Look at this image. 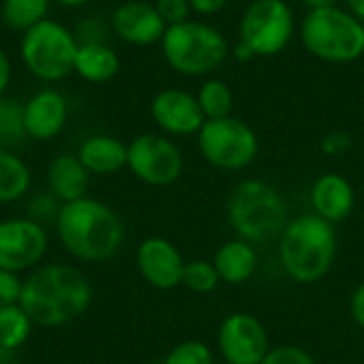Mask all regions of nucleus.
<instances>
[{
  "label": "nucleus",
  "mask_w": 364,
  "mask_h": 364,
  "mask_svg": "<svg viewBox=\"0 0 364 364\" xmlns=\"http://www.w3.org/2000/svg\"><path fill=\"white\" fill-rule=\"evenodd\" d=\"M92 299V284L79 269L47 264L23 279L19 307L34 326L58 328L81 318L90 309Z\"/></svg>",
  "instance_id": "obj_1"
},
{
  "label": "nucleus",
  "mask_w": 364,
  "mask_h": 364,
  "mask_svg": "<svg viewBox=\"0 0 364 364\" xmlns=\"http://www.w3.org/2000/svg\"><path fill=\"white\" fill-rule=\"evenodd\" d=\"M55 232L62 247L83 262L109 260L124 241L119 215L109 205L90 196L62 205L55 220Z\"/></svg>",
  "instance_id": "obj_2"
},
{
  "label": "nucleus",
  "mask_w": 364,
  "mask_h": 364,
  "mask_svg": "<svg viewBox=\"0 0 364 364\" xmlns=\"http://www.w3.org/2000/svg\"><path fill=\"white\" fill-rule=\"evenodd\" d=\"M337 235L333 224L316 213L286 224L279 237V262L296 284H316L335 262Z\"/></svg>",
  "instance_id": "obj_3"
},
{
  "label": "nucleus",
  "mask_w": 364,
  "mask_h": 364,
  "mask_svg": "<svg viewBox=\"0 0 364 364\" xmlns=\"http://www.w3.org/2000/svg\"><path fill=\"white\" fill-rule=\"evenodd\" d=\"M228 222L247 243H269L279 239L288 224V207L279 190L262 179L241 181L226 203Z\"/></svg>",
  "instance_id": "obj_4"
},
{
  "label": "nucleus",
  "mask_w": 364,
  "mask_h": 364,
  "mask_svg": "<svg viewBox=\"0 0 364 364\" xmlns=\"http://www.w3.org/2000/svg\"><path fill=\"white\" fill-rule=\"evenodd\" d=\"M160 47L166 64L186 77H207L215 73L230 53L222 30L198 19L168 26Z\"/></svg>",
  "instance_id": "obj_5"
},
{
  "label": "nucleus",
  "mask_w": 364,
  "mask_h": 364,
  "mask_svg": "<svg viewBox=\"0 0 364 364\" xmlns=\"http://www.w3.org/2000/svg\"><path fill=\"white\" fill-rule=\"evenodd\" d=\"M299 36L303 47L322 62L348 64L364 55V23L337 4L307 11Z\"/></svg>",
  "instance_id": "obj_6"
},
{
  "label": "nucleus",
  "mask_w": 364,
  "mask_h": 364,
  "mask_svg": "<svg viewBox=\"0 0 364 364\" xmlns=\"http://www.w3.org/2000/svg\"><path fill=\"white\" fill-rule=\"evenodd\" d=\"M77 47V36L64 23L47 17L21 32L19 58L32 77L53 83L75 70Z\"/></svg>",
  "instance_id": "obj_7"
},
{
  "label": "nucleus",
  "mask_w": 364,
  "mask_h": 364,
  "mask_svg": "<svg viewBox=\"0 0 364 364\" xmlns=\"http://www.w3.org/2000/svg\"><path fill=\"white\" fill-rule=\"evenodd\" d=\"M296 34V19L286 0H254L239 21V41L254 58L282 53Z\"/></svg>",
  "instance_id": "obj_8"
},
{
  "label": "nucleus",
  "mask_w": 364,
  "mask_h": 364,
  "mask_svg": "<svg viewBox=\"0 0 364 364\" xmlns=\"http://www.w3.org/2000/svg\"><path fill=\"white\" fill-rule=\"evenodd\" d=\"M198 149L203 158L222 171H241L258 154V136L239 117L207 119L198 130Z\"/></svg>",
  "instance_id": "obj_9"
},
{
  "label": "nucleus",
  "mask_w": 364,
  "mask_h": 364,
  "mask_svg": "<svg viewBox=\"0 0 364 364\" xmlns=\"http://www.w3.org/2000/svg\"><path fill=\"white\" fill-rule=\"evenodd\" d=\"M128 168L147 186H171L183 173L181 149L164 134H139L128 143Z\"/></svg>",
  "instance_id": "obj_10"
},
{
  "label": "nucleus",
  "mask_w": 364,
  "mask_h": 364,
  "mask_svg": "<svg viewBox=\"0 0 364 364\" xmlns=\"http://www.w3.org/2000/svg\"><path fill=\"white\" fill-rule=\"evenodd\" d=\"M47 245V230L34 220L11 218L0 222V269L13 273L32 269L43 260Z\"/></svg>",
  "instance_id": "obj_11"
},
{
  "label": "nucleus",
  "mask_w": 364,
  "mask_h": 364,
  "mask_svg": "<svg viewBox=\"0 0 364 364\" xmlns=\"http://www.w3.org/2000/svg\"><path fill=\"white\" fill-rule=\"evenodd\" d=\"M218 346L228 364H260L269 352V337L256 316L239 311L222 322Z\"/></svg>",
  "instance_id": "obj_12"
},
{
  "label": "nucleus",
  "mask_w": 364,
  "mask_h": 364,
  "mask_svg": "<svg viewBox=\"0 0 364 364\" xmlns=\"http://www.w3.org/2000/svg\"><path fill=\"white\" fill-rule=\"evenodd\" d=\"M149 111L156 126L171 136L198 134V130L207 122L196 96L177 87L158 92L151 100Z\"/></svg>",
  "instance_id": "obj_13"
},
{
  "label": "nucleus",
  "mask_w": 364,
  "mask_h": 364,
  "mask_svg": "<svg viewBox=\"0 0 364 364\" xmlns=\"http://www.w3.org/2000/svg\"><path fill=\"white\" fill-rule=\"evenodd\" d=\"M136 267L149 286L171 290L181 284L186 262L168 239L149 237L136 250Z\"/></svg>",
  "instance_id": "obj_14"
},
{
  "label": "nucleus",
  "mask_w": 364,
  "mask_h": 364,
  "mask_svg": "<svg viewBox=\"0 0 364 364\" xmlns=\"http://www.w3.org/2000/svg\"><path fill=\"white\" fill-rule=\"evenodd\" d=\"M111 30L128 45L147 47L162 41L166 23L151 2L128 0L113 11Z\"/></svg>",
  "instance_id": "obj_15"
},
{
  "label": "nucleus",
  "mask_w": 364,
  "mask_h": 364,
  "mask_svg": "<svg viewBox=\"0 0 364 364\" xmlns=\"http://www.w3.org/2000/svg\"><path fill=\"white\" fill-rule=\"evenodd\" d=\"M68 119V102L62 92L53 87L38 90L23 102L26 136L34 141L55 139Z\"/></svg>",
  "instance_id": "obj_16"
},
{
  "label": "nucleus",
  "mask_w": 364,
  "mask_h": 364,
  "mask_svg": "<svg viewBox=\"0 0 364 364\" xmlns=\"http://www.w3.org/2000/svg\"><path fill=\"white\" fill-rule=\"evenodd\" d=\"M311 207L316 215H320L328 224L343 222L354 209L352 183L337 173H326L318 177L311 188Z\"/></svg>",
  "instance_id": "obj_17"
},
{
  "label": "nucleus",
  "mask_w": 364,
  "mask_h": 364,
  "mask_svg": "<svg viewBox=\"0 0 364 364\" xmlns=\"http://www.w3.org/2000/svg\"><path fill=\"white\" fill-rule=\"evenodd\" d=\"M77 158L90 175H115L128 166V145L111 134H92L79 145Z\"/></svg>",
  "instance_id": "obj_18"
},
{
  "label": "nucleus",
  "mask_w": 364,
  "mask_h": 364,
  "mask_svg": "<svg viewBox=\"0 0 364 364\" xmlns=\"http://www.w3.org/2000/svg\"><path fill=\"white\" fill-rule=\"evenodd\" d=\"M90 173L77 154H60L47 166V190L64 205L85 196Z\"/></svg>",
  "instance_id": "obj_19"
},
{
  "label": "nucleus",
  "mask_w": 364,
  "mask_h": 364,
  "mask_svg": "<svg viewBox=\"0 0 364 364\" xmlns=\"http://www.w3.org/2000/svg\"><path fill=\"white\" fill-rule=\"evenodd\" d=\"M73 73H77L87 83H107L119 73V55L105 41L79 43Z\"/></svg>",
  "instance_id": "obj_20"
},
{
  "label": "nucleus",
  "mask_w": 364,
  "mask_h": 364,
  "mask_svg": "<svg viewBox=\"0 0 364 364\" xmlns=\"http://www.w3.org/2000/svg\"><path fill=\"white\" fill-rule=\"evenodd\" d=\"M258 264V256L252 243L237 239V241H228L224 243L213 260V267L220 275V282H226L230 286H239L245 284Z\"/></svg>",
  "instance_id": "obj_21"
},
{
  "label": "nucleus",
  "mask_w": 364,
  "mask_h": 364,
  "mask_svg": "<svg viewBox=\"0 0 364 364\" xmlns=\"http://www.w3.org/2000/svg\"><path fill=\"white\" fill-rule=\"evenodd\" d=\"M30 168L11 149L0 147V205L23 198L30 190Z\"/></svg>",
  "instance_id": "obj_22"
},
{
  "label": "nucleus",
  "mask_w": 364,
  "mask_h": 364,
  "mask_svg": "<svg viewBox=\"0 0 364 364\" xmlns=\"http://www.w3.org/2000/svg\"><path fill=\"white\" fill-rule=\"evenodd\" d=\"M51 0H2V21L17 32H26L47 19Z\"/></svg>",
  "instance_id": "obj_23"
},
{
  "label": "nucleus",
  "mask_w": 364,
  "mask_h": 364,
  "mask_svg": "<svg viewBox=\"0 0 364 364\" xmlns=\"http://www.w3.org/2000/svg\"><path fill=\"white\" fill-rule=\"evenodd\" d=\"M196 100L200 105L205 119H222L232 115L235 96L228 83H224L222 79H207L196 94Z\"/></svg>",
  "instance_id": "obj_24"
},
{
  "label": "nucleus",
  "mask_w": 364,
  "mask_h": 364,
  "mask_svg": "<svg viewBox=\"0 0 364 364\" xmlns=\"http://www.w3.org/2000/svg\"><path fill=\"white\" fill-rule=\"evenodd\" d=\"M32 326V320L19 307V303L0 307V348L17 352L30 339Z\"/></svg>",
  "instance_id": "obj_25"
},
{
  "label": "nucleus",
  "mask_w": 364,
  "mask_h": 364,
  "mask_svg": "<svg viewBox=\"0 0 364 364\" xmlns=\"http://www.w3.org/2000/svg\"><path fill=\"white\" fill-rule=\"evenodd\" d=\"M26 136L23 128V105L15 98L0 96V147L13 149Z\"/></svg>",
  "instance_id": "obj_26"
},
{
  "label": "nucleus",
  "mask_w": 364,
  "mask_h": 364,
  "mask_svg": "<svg viewBox=\"0 0 364 364\" xmlns=\"http://www.w3.org/2000/svg\"><path fill=\"white\" fill-rule=\"evenodd\" d=\"M181 284L196 292V294H209L218 288L220 284V275L213 267V262L207 260H194V262H186L183 267V277Z\"/></svg>",
  "instance_id": "obj_27"
},
{
  "label": "nucleus",
  "mask_w": 364,
  "mask_h": 364,
  "mask_svg": "<svg viewBox=\"0 0 364 364\" xmlns=\"http://www.w3.org/2000/svg\"><path fill=\"white\" fill-rule=\"evenodd\" d=\"M26 209H28V218L30 220H34L36 224L45 226L47 222L55 224V220L60 215V209H62V203L49 190H45V192H34L28 198Z\"/></svg>",
  "instance_id": "obj_28"
},
{
  "label": "nucleus",
  "mask_w": 364,
  "mask_h": 364,
  "mask_svg": "<svg viewBox=\"0 0 364 364\" xmlns=\"http://www.w3.org/2000/svg\"><path fill=\"white\" fill-rule=\"evenodd\" d=\"M164 364H213V354L203 341H183L168 352Z\"/></svg>",
  "instance_id": "obj_29"
},
{
  "label": "nucleus",
  "mask_w": 364,
  "mask_h": 364,
  "mask_svg": "<svg viewBox=\"0 0 364 364\" xmlns=\"http://www.w3.org/2000/svg\"><path fill=\"white\" fill-rule=\"evenodd\" d=\"M260 364H316L314 356L296 346H282L275 350H269Z\"/></svg>",
  "instance_id": "obj_30"
},
{
  "label": "nucleus",
  "mask_w": 364,
  "mask_h": 364,
  "mask_svg": "<svg viewBox=\"0 0 364 364\" xmlns=\"http://www.w3.org/2000/svg\"><path fill=\"white\" fill-rule=\"evenodd\" d=\"M154 6L160 13V17L164 19L166 28L188 21L190 13H192L190 0H154Z\"/></svg>",
  "instance_id": "obj_31"
},
{
  "label": "nucleus",
  "mask_w": 364,
  "mask_h": 364,
  "mask_svg": "<svg viewBox=\"0 0 364 364\" xmlns=\"http://www.w3.org/2000/svg\"><path fill=\"white\" fill-rule=\"evenodd\" d=\"M21 286L23 279L19 277V273L0 269V307L17 305L21 296Z\"/></svg>",
  "instance_id": "obj_32"
},
{
  "label": "nucleus",
  "mask_w": 364,
  "mask_h": 364,
  "mask_svg": "<svg viewBox=\"0 0 364 364\" xmlns=\"http://www.w3.org/2000/svg\"><path fill=\"white\" fill-rule=\"evenodd\" d=\"M352 147V136L343 130H335L331 134L324 136L322 141V151L326 156H339V154H346L348 149Z\"/></svg>",
  "instance_id": "obj_33"
},
{
  "label": "nucleus",
  "mask_w": 364,
  "mask_h": 364,
  "mask_svg": "<svg viewBox=\"0 0 364 364\" xmlns=\"http://www.w3.org/2000/svg\"><path fill=\"white\" fill-rule=\"evenodd\" d=\"M230 0H190V6H192V13H198L203 17H209V15H215L220 13Z\"/></svg>",
  "instance_id": "obj_34"
},
{
  "label": "nucleus",
  "mask_w": 364,
  "mask_h": 364,
  "mask_svg": "<svg viewBox=\"0 0 364 364\" xmlns=\"http://www.w3.org/2000/svg\"><path fill=\"white\" fill-rule=\"evenodd\" d=\"M11 75H13V66H11V58L6 55V51L0 47V96H4L9 83H11Z\"/></svg>",
  "instance_id": "obj_35"
},
{
  "label": "nucleus",
  "mask_w": 364,
  "mask_h": 364,
  "mask_svg": "<svg viewBox=\"0 0 364 364\" xmlns=\"http://www.w3.org/2000/svg\"><path fill=\"white\" fill-rule=\"evenodd\" d=\"M352 316H354L356 324L364 331V284L358 286V290L352 296Z\"/></svg>",
  "instance_id": "obj_36"
},
{
  "label": "nucleus",
  "mask_w": 364,
  "mask_h": 364,
  "mask_svg": "<svg viewBox=\"0 0 364 364\" xmlns=\"http://www.w3.org/2000/svg\"><path fill=\"white\" fill-rule=\"evenodd\" d=\"M230 53H232V55H235V58H237L239 62H247V60H254V53H252V51H250V49H247V47H245V45H243L241 41H239V43H237V45H235L232 49H230Z\"/></svg>",
  "instance_id": "obj_37"
},
{
  "label": "nucleus",
  "mask_w": 364,
  "mask_h": 364,
  "mask_svg": "<svg viewBox=\"0 0 364 364\" xmlns=\"http://www.w3.org/2000/svg\"><path fill=\"white\" fill-rule=\"evenodd\" d=\"M343 2H346V9L364 23V0H343Z\"/></svg>",
  "instance_id": "obj_38"
},
{
  "label": "nucleus",
  "mask_w": 364,
  "mask_h": 364,
  "mask_svg": "<svg viewBox=\"0 0 364 364\" xmlns=\"http://www.w3.org/2000/svg\"><path fill=\"white\" fill-rule=\"evenodd\" d=\"M307 11H318V9H326V6H335L337 0H301Z\"/></svg>",
  "instance_id": "obj_39"
},
{
  "label": "nucleus",
  "mask_w": 364,
  "mask_h": 364,
  "mask_svg": "<svg viewBox=\"0 0 364 364\" xmlns=\"http://www.w3.org/2000/svg\"><path fill=\"white\" fill-rule=\"evenodd\" d=\"M51 2H58L62 6H68V9H77V6H85L94 0H51Z\"/></svg>",
  "instance_id": "obj_40"
},
{
  "label": "nucleus",
  "mask_w": 364,
  "mask_h": 364,
  "mask_svg": "<svg viewBox=\"0 0 364 364\" xmlns=\"http://www.w3.org/2000/svg\"><path fill=\"white\" fill-rule=\"evenodd\" d=\"M13 354H15V352H11V350H4V348H0V364H11V363H13Z\"/></svg>",
  "instance_id": "obj_41"
}]
</instances>
